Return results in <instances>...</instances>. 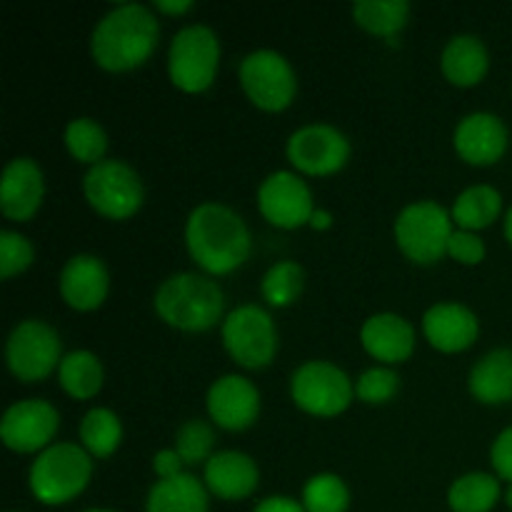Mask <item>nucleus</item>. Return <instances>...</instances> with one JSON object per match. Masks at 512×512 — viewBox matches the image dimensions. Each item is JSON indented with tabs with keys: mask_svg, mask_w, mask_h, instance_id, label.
<instances>
[{
	"mask_svg": "<svg viewBox=\"0 0 512 512\" xmlns=\"http://www.w3.org/2000/svg\"><path fill=\"white\" fill-rule=\"evenodd\" d=\"M65 148L80 163L98 165L108 150V135L93 118H75L65 128Z\"/></svg>",
	"mask_w": 512,
	"mask_h": 512,
	"instance_id": "7c9ffc66",
	"label": "nucleus"
},
{
	"mask_svg": "<svg viewBox=\"0 0 512 512\" xmlns=\"http://www.w3.org/2000/svg\"><path fill=\"white\" fill-rule=\"evenodd\" d=\"M505 238L512 245V208L508 210V218H505Z\"/></svg>",
	"mask_w": 512,
	"mask_h": 512,
	"instance_id": "79ce46f5",
	"label": "nucleus"
},
{
	"mask_svg": "<svg viewBox=\"0 0 512 512\" xmlns=\"http://www.w3.org/2000/svg\"><path fill=\"white\" fill-rule=\"evenodd\" d=\"M208 413L223 430H245L260 413V393L243 375H223L208 390Z\"/></svg>",
	"mask_w": 512,
	"mask_h": 512,
	"instance_id": "2eb2a0df",
	"label": "nucleus"
},
{
	"mask_svg": "<svg viewBox=\"0 0 512 512\" xmlns=\"http://www.w3.org/2000/svg\"><path fill=\"white\" fill-rule=\"evenodd\" d=\"M85 200L95 213L110 220H125L143 205V180L130 165L120 160H103L93 165L83 180Z\"/></svg>",
	"mask_w": 512,
	"mask_h": 512,
	"instance_id": "6e6552de",
	"label": "nucleus"
},
{
	"mask_svg": "<svg viewBox=\"0 0 512 512\" xmlns=\"http://www.w3.org/2000/svg\"><path fill=\"white\" fill-rule=\"evenodd\" d=\"M290 393H293L295 405L308 415L335 418L353 403L355 385L338 365L328 360H310L295 370Z\"/></svg>",
	"mask_w": 512,
	"mask_h": 512,
	"instance_id": "0eeeda50",
	"label": "nucleus"
},
{
	"mask_svg": "<svg viewBox=\"0 0 512 512\" xmlns=\"http://www.w3.org/2000/svg\"><path fill=\"white\" fill-rule=\"evenodd\" d=\"M490 460H493V468L498 473V478L512 483V428L503 430L495 438L493 450H490Z\"/></svg>",
	"mask_w": 512,
	"mask_h": 512,
	"instance_id": "e433bc0d",
	"label": "nucleus"
},
{
	"mask_svg": "<svg viewBox=\"0 0 512 512\" xmlns=\"http://www.w3.org/2000/svg\"><path fill=\"white\" fill-rule=\"evenodd\" d=\"M258 208L270 225L293 230L310 223L313 208V193L295 173L278 170L268 175L258 190Z\"/></svg>",
	"mask_w": 512,
	"mask_h": 512,
	"instance_id": "4468645a",
	"label": "nucleus"
},
{
	"mask_svg": "<svg viewBox=\"0 0 512 512\" xmlns=\"http://www.w3.org/2000/svg\"><path fill=\"white\" fill-rule=\"evenodd\" d=\"M488 65V48L475 35H455L445 45L443 58H440L443 75L453 85H460V88L478 85L485 78V73H488Z\"/></svg>",
	"mask_w": 512,
	"mask_h": 512,
	"instance_id": "4be33fe9",
	"label": "nucleus"
},
{
	"mask_svg": "<svg viewBox=\"0 0 512 512\" xmlns=\"http://www.w3.org/2000/svg\"><path fill=\"white\" fill-rule=\"evenodd\" d=\"M155 313L183 333H203L220 320L225 295L213 278L200 273L170 275L155 293Z\"/></svg>",
	"mask_w": 512,
	"mask_h": 512,
	"instance_id": "7ed1b4c3",
	"label": "nucleus"
},
{
	"mask_svg": "<svg viewBox=\"0 0 512 512\" xmlns=\"http://www.w3.org/2000/svg\"><path fill=\"white\" fill-rule=\"evenodd\" d=\"M303 285L305 270L293 260H283V263H275L265 273L263 283H260V293H263L265 303L273 305V308H288L300 298Z\"/></svg>",
	"mask_w": 512,
	"mask_h": 512,
	"instance_id": "c756f323",
	"label": "nucleus"
},
{
	"mask_svg": "<svg viewBox=\"0 0 512 512\" xmlns=\"http://www.w3.org/2000/svg\"><path fill=\"white\" fill-rule=\"evenodd\" d=\"M93 460L75 443L45 448L30 465V490L43 505H63L78 498L90 483Z\"/></svg>",
	"mask_w": 512,
	"mask_h": 512,
	"instance_id": "20e7f679",
	"label": "nucleus"
},
{
	"mask_svg": "<svg viewBox=\"0 0 512 512\" xmlns=\"http://www.w3.org/2000/svg\"><path fill=\"white\" fill-rule=\"evenodd\" d=\"M185 243L190 258L210 275H228L248 260L250 230L233 208L203 203L185 223Z\"/></svg>",
	"mask_w": 512,
	"mask_h": 512,
	"instance_id": "f257e3e1",
	"label": "nucleus"
},
{
	"mask_svg": "<svg viewBox=\"0 0 512 512\" xmlns=\"http://www.w3.org/2000/svg\"><path fill=\"white\" fill-rule=\"evenodd\" d=\"M310 225H313L315 230H325L333 225V218H330L328 210H315L313 218H310Z\"/></svg>",
	"mask_w": 512,
	"mask_h": 512,
	"instance_id": "a19ab883",
	"label": "nucleus"
},
{
	"mask_svg": "<svg viewBox=\"0 0 512 512\" xmlns=\"http://www.w3.org/2000/svg\"><path fill=\"white\" fill-rule=\"evenodd\" d=\"M33 263V245L28 238L13 230L0 233V278L10 280L13 275L23 273Z\"/></svg>",
	"mask_w": 512,
	"mask_h": 512,
	"instance_id": "f704fd0d",
	"label": "nucleus"
},
{
	"mask_svg": "<svg viewBox=\"0 0 512 512\" xmlns=\"http://www.w3.org/2000/svg\"><path fill=\"white\" fill-rule=\"evenodd\" d=\"M500 500L498 478L488 473L463 475L453 483L448 503L453 512H490Z\"/></svg>",
	"mask_w": 512,
	"mask_h": 512,
	"instance_id": "cd10ccee",
	"label": "nucleus"
},
{
	"mask_svg": "<svg viewBox=\"0 0 512 512\" xmlns=\"http://www.w3.org/2000/svg\"><path fill=\"white\" fill-rule=\"evenodd\" d=\"M505 503H508V508L512 510V483H510V488H508V493H505Z\"/></svg>",
	"mask_w": 512,
	"mask_h": 512,
	"instance_id": "37998d69",
	"label": "nucleus"
},
{
	"mask_svg": "<svg viewBox=\"0 0 512 512\" xmlns=\"http://www.w3.org/2000/svg\"><path fill=\"white\" fill-rule=\"evenodd\" d=\"M503 210V198L493 185H473L463 190L453 205V223L460 225V230H483L498 220Z\"/></svg>",
	"mask_w": 512,
	"mask_h": 512,
	"instance_id": "393cba45",
	"label": "nucleus"
},
{
	"mask_svg": "<svg viewBox=\"0 0 512 512\" xmlns=\"http://www.w3.org/2000/svg\"><path fill=\"white\" fill-rule=\"evenodd\" d=\"M350 505L348 485L333 473H320L303 488L305 512H345Z\"/></svg>",
	"mask_w": 512,
	"mask_h": 512,
	"instance_id": "2f4dec72",
	"label": "nucleus"
},
{
	"mask_svg": "<svg viewBox=\"0 0 512 512\" xmlns=\"http://www.w3.org/2000/svg\"><path fill=\"white\" fill-rule=\"evenodd\" d=\"M453 233V215L433 200L410 203L395 218V243L418 265H433L448 255Z\"/></svg>",
	"mask_w": 512,
	"mask_h": 512,
	"instance_id": "39448f33",
	"label": "nucleus"
},
{
	"mask_svg": "<svg viewBox=\"0 0 512 512\" xmlns=\"http://www.w3.org/2000/svg\"><path fill=\"white\" fill-rule=\"evenodd\" d=\"M455 150L470 165H493L508 150V128L493 113H473L455 128Z\"/></svg>",
	"mask_w": 512,
	"mask_h": 512,
	"instance_id": "f3484780",
	"label": "nucleus"
},
{
	"mask_svg": "<svg viewBox=\"0 0 512 512\" xmlns=\"http://www.w3.org/2000/svg\"><path fill=\"white\" fill-rule=\"evenodd\" d=\"M60 425L58 410L45 400H20L5 410L0 438L13 453H38L48 448Z\"/></svg>",
	"mask_w": 512,
	"mask_h": 512,
	"instance_id": "ddd939ff",
	"label": "nucleus"
},
{
	"mask_svg": "<svg viewBox=\"0 0 512 512\" xmlns=\"http://www.w3.org/2000/svg\"><path fill=\"white\" fill-rule=\"evenodd\" d=\"M108 268L95 255H75L60 273V295L73 310L88 313L108 298Z\"/></svg>",
	"mask_w": 512,
	"mask_h": 512,
	"instance_id": "a211bd4d",
	"label": "nucleus"
},
{
	"mask_svg": "<svg viewBox=\"0 0 512 512\" xmlns=\"http://www.w3.org/2000/svg\"><path fill=\"white\" fill-rule=\"evenodd\" d=\"M183 460H180V455L175 453V450H160V453H155L153 458V470L155 475H158L160 480H168V478H175V475L183 473Z\"/></svg>",
	"mask_w": 512,
	"mask_h": 512,
	"instance_id": "4c0bfd02",
	"label": "nucleus"
},
{
	"mask_svg": "<svg viewBox=\"0 0 512 512\" xmlns=\"http://www.w3.org/2000/svg\"><path fill=\"white\" fill-rule=\"evenodd\" d=\"M448 255L463 265H478L485 258V243L470 230H455L448 243Z\"/></svg>",
	"mask_w": 512,
	"mask_h": 512,
	"instance_id": "c9c22d12",
	"label": "nucleus"
},
{
	"mask_svg": "<svg viewBox=\"0 0 512 512\" xmlns=\"http://www.w3.org/2000/svg\"><path fill=\"white\" fill-rule=\"evenodd\" d=\"M423 333L440 353H460L478 340L480 323L470 308L460 303H438L425 313Z\"/></svg>",
	"mask_w": 512,
	"mask_h": 512,
	"instance_id": "6ab92c4d",
	"label": "nucleus"
},
{
	"mask_svg": "<svg viewBox=\"0 0 512 512\" xmlns=\"http://www.w3.org/2000/svg\"><path fill=\"white\" fill-rule=\"evenodd\" d=\"M400 390V378L390 368H370L355 383V395L368 405H383L395 398Z\"/></svg>",
	"mask_w": 512,
	"mask_h": 512,
	"instance_id": "72a5a7b5",
	"label": "nucleus"
},
{
	"mask_svg": "<svg viewBox=\"0 0 512 512\" xmlns=\"http://www.w3.org/2000/svg\"><path fill=\"white\" fill-rule=\"evenodd\" d=\"M470 393L485 405H503L512 400V350L498 348L475 363L470 373Z\"/></svg>",
	"mask_w": 512,
	"mask_h": 512,
	"instance_id": "5701e85b",
	"label": "nucleus"
},
{
	"mask_svg": "<svg viewBox=\"0 0 512 512\" xmlns=\"http://www.w3.org/2000/svg\"><path fill=\"white\" fill-rule=\"evenodd\" d=\"M253 512H305V508L298 500L285 498V495H275V498H265Z\"/></svg>",
	"mask_w": 512,
	"mask_h": 512,
	"instance_id": "58836bf2",
	"label": "nucleus"
},
{
	"mask_svg": "<svg viewBox=\"0 0 512 512\" xmlns=\"http://www.w3.org/2000/svg\"><path fill=\"white\" fill-rule=\"evenodd\" d=\"M223 345L235 363L258 370L273 363L278 350V330L268 310L260 305H240L225 318Z\"/></svg>",
	"mask_w": 512,
	"mask_h": 512,
	"instance_id": "1a4fd4ad",
	"label": "nucleus"
},
{
	"mask_svg": "<svg viewBox=\"0 0 512 512\" xmlns=\"http://www.w3.org/2000/svg\"><path fill=\"white\" fill-rule=\"evenodd\" d=\"M258 465L250 455L238 450H223L215 453L205 463V485L220 500H243L258 488Z\"/></svg>",
	"mask_w": 512,
	"mask_h": 512,
	"instance_id": "aec40b11",
	"label": "nucleus"
},
{
	"mask_svg": "<svg viewBox=\"0 0 512 512\" xmlns=\"http://www.w3.org/2000/svg\"><path fill=\"white\" fill-rule=\"evenodd\" d=\"M45 195L43 170L30 158H15L5 165L0 180V210L8 220L23 223L38 213Z\"/></svg>",
	"mask_w": 512,
	"mask_h": 512,
	"instance_id": "dca6fc26",
	"label": "nucleus"
},
{
	"mask_svg": "<svg viewBox=\"0 0 512 512\" xmlns=\"http://www.w3.org/2000/svg\"><path fill=\"white\" fill-rule=\"evenodd\" d=\"M103 365L90 350H75L65 355L58 368V383L70 398L90 400L103 388Z\"/></svg>",
	"mask_w": 512,
	"mask_h": 512,
	"instance_id": "a878e982",
	"label": "nucleus"
},
{
	"mask_svg": "<svg viewBox=\"0 0 512 512\" xmlns=\"http://www.w3.org/2000/svg\"><path fill=\"white\" fill-rule=\"evenodd\" d=\"M85 512H113V510H98V508H95V510H85Z\"/></svg>",
	"mask_w": 512,
	"mask_h": 512,
	"instance_id": "c03bdc74",
	"label": "nucleus"
},
{
	"mask_svg": "<svg viewBox=\"0 0 512 512\" xmlns=\"http://www.w3.org/2000/svg\"><path fill=\"white\" fill-rule=\"evenodd\" d=\"M160 38V23L153 10L140 3H125L98 20L90 38L93 60L110 73H125L153 55Z\"/></svg>",
	"mask_w": 512,
	"mask_h": 512,
	"instance_id": "f03ea898",
	"label": "nucleus"
},
{
	"mask_svg": "<svg viewBox=\"0 0 512 512\" xmlns=\"http://www.w3.org/2000/svg\"><path fill=\"white\" fill-rule=\"evenodd\" d=\"M410 15V5L405 0H360L353 5L355 23L373 35L393 38L405 28Z\"/></svg>",
	"mask_w": 512,
	"mask_h": 512,
	"instance_id": "c85d7f7f",
	"label": "nucleus"
},
{
	"mask_svg": "<svg viewBox=\"0 0 512 512\" xmlns=\"http://www.w3.org/2000/svg\"><path fill=\"white\" fill-rule=\"evenodd\" d=\"M220 63V40L208 25H188L170 43L168 73L175 88L203 93L213 85Z\"/></svg>",
	"mask_w": 512,
	"mask_h": 512,
	"instance_id": "423d86ee",
	"label": "nucleus"
},
{
	"mask_svg": "<svg viewBox=\"0 0 512 512\" xmlns=\"http://www.w3.org/2000/svg\"><path fill=\"white\" fill-rule=\"evenodd\" d=\"M360 343L380 363H403L415 350V330L395 313H378L365 320Z\"/></svg>",
	"mask_w": 512,
	"mask_h": 512,
	"instance_id": "412c9836",
	"label": "nucleus"
},
{
	"mask_svg": "<svg viewBox=\"0 0 512 512\" xmlns=\"http://www.w3.org/2000/svg\"><path fill=\"white\" fill-rule=\"evenodd\" d=\"M123 440L120 418L108 408H93L80 420V443L93 458H110Z\"/></svg>",
	"mask_w": 512,
	"mask_h": 512,
	"instance_id": "bb28decb",
	"label": "nucleus"
},
{
	"mask_svg": "<svg viewBox=\"0 0 512 512\" xmlns=\"http://www.w3.org/2000/svg\"><path fill=\"white\" fill-rule=\"evenodd\" d=\"M215 433L205 420L193 418L188 423L180 425L178 435H175V453L180 455L185 465L208 463L213 458Z\"/></svg>",
	"mask_w": 512,
	"mask_h": 512,
	"instance_id": "473e14b6",
	"label": "nucleus"
},
{
	"mask_svg": "<svg viewBox=\"0 0 512 512\" xmlns=\"http://www.w3.org/2000/svg\"><path fill=\"white\" fill-rule=\"evenodd\" d=\"M288 158L305 175H333L348 163L350 143L333 125L313 123L290 135Z\"/></svg>",
	"mask_w": 512,
	"mask_h": 512,
	"instance_id": "f8f14e48",
	"label": "nucleus"
},
{
	"mask_svg": "<svg viewBox=\"0 0 512 512\" xmlns=\"http://www.w3.org/2000/svg\"><path fill=\"white\" fill-rule=\"evenodd\" d=\"M60 335L43 320H23L15 325L5 345V360L10 373L23 383L45 380L55 368H60Z\"/></svg>",
	"mask_w": 512,
	"mask_h": 512,
	"instance_id": "9b49d317",
	"label": "nucleus"
},
{
	"mask_svg": "<svg viewBox=\"0 0 512 512\" xmlns=\"http://www.w3.org/2000/svg\"><path fill=\"white\" fill-rule=\"evenodd\" d=\"M193 8V0H155V10L165 15H183Z\"/></svg>",
	"mask_w": 512,
	"mask_h": 512,
	"instance_id": "ea45409f",
	"label": "nucleus"
},
{
	"mask_svg": "<svg viewBox=\"0 0 512 512\" xmlns=\"http://www.w3.org/2000/svg\"><path fill=\"white\" fill-rule=\"evenodd\" d=\"M148 512H208V490L188 473L158 480L150 488Z\"/></svg>",
	"mask_w": 512,
	"mask_h": 512,
	"instance_id": "b1692460",
	"label": "nucleus"
},
{
	"mask_svg": "<svg viewBox=\"0 0 512 512\" xmlns=\"http://www.w3.org/2000/svg\"><path fill=\"white\" fill-rule=\"evenodd\" d=\"M238 75L250 103L268 113L285 110L298 93L293 65L275 50H255L245 55Z\"/></svg>",
	"mask_w": 512,
	"mask_h": 512,
	"instance_id": "9d476101",
	"label": "nucleus"
}]
</instances>
